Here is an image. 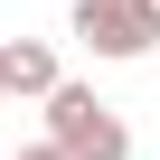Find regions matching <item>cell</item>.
Here are the masks:
<instances>
[{"instance_id":"1","label":"cell","mask_w":160,"mask_h":160,"mask_svg":"<svg viewBox=\"0 0 160 160\" xmlns=\"http://www.w3.org/2000/svg\"><path fill=\"white\" fill-rule=\"evenodd\" d=\"M47 141L66 160H132V132H122V113L94 85H57L47 94Z\"/></svg>"},{"instance_id":"2","label":"cell","mask_w":160,"mask_h":160,"mask_svg":"<svg viewBox=\"0 0 160 160\" xmlns=\"http://www.w3.org/2000/svg\"><path fill=\"white\" fill-rule=\"evenodd\" d=\"M75 38L122 66V57H151L160 47V19H151V0H75Z\"/></svg>"},{"instance_id":"3","label":"cell","mask_w":160,"mask_h":160,"mask_svg":"<svg viewBox=\"0 0 160 160\" xmlns=\"http://www.w3.org/2000/svg\"><path fill=\"white\" fill-rule=\"evenodd\" d=\"M0 85L47 104V94L66 85V75H57V47H47V38H10V47H0Z\"/></svg>"},{"instance_id":"4","label":"cell","mask_w":160,"mask_h":160,"mask_svg":"<svg viewBox=\"0 0 160 160\" xmlns=\"http://www.w3.org/2000/svg\"><path fill=\"white\" fill-rule=\"evenodd\" d=\"M10 160H66V151H57V141H19Z\"/></svg>"},{"instance_id":"5","label":"cell","mask_w":160,"mask_h":160,"mask_svg":"<svg viewBox=\"0 0 160 160\" xmlns=\"http://www.w3.org/2000/svg\"><path fill=\"white\" fill-rule=\"evenodd\" d=\"M151 19H160V0H151Z\"/></svg>"},{"instance_id":"6","label":"cell","mask_w":160,"mask_h":160,"mask_svg":"<svg viewBox=\"0 0 160 160\" xmlns=\"http://www.w3.org/2000/svg\"><path fill=\"white\" fill-rule=\"evenodd\" d=\"M0 94H10V85H0Z\"/></svg>"}]
</instances>
